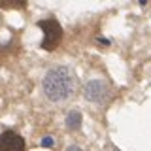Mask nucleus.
I'll return each instance as SVG.
<instances>
[{"label":"nucleus","mask_w":151,"mask_h":151,"mask_svg":"<svg viewBox=\"0 0 151 151\" xmlns=\"http://www.w3.org/2000/svg\"><path fill=\"white\" fill-rule=\"evenodd\" d=\"M42 93L49 102H55V104L66 102L76 93V76L72 74V70L64 68V66L51 68L44 76Z\"/></svg>","instance_id":"nucleus-1"},{"label":"nucleus","mask_w":151,"mask_h":151,"mask_svg":"<svg viewBox=\"0 0 151 151\" xmlns=\"http://www.w3.org/2000/svg\"><path fill=\"white\" fill-rule=\"evenodd\" d=\"M38 27L44 30V40H42V47L45 51H53L59 42L63 40V27L55 19H42L38 21Z\"/></svg>","instance_id":"nucleus-2"},{"label":"nucleus","mask_w":151,"mask_h":151,"mask_svg":"<svg viewBox=\"0 0 151 151\" xmlns=\"http://www.w3.org/2000/svg\"><path fill=\"white\" fill-rule=\"evenodd\" d=\"M85 98H87L89 102H94V104H102L108 100V96H110V87H108L104 81H98V79H94V81H89L87 87H85Z\"/></svg>","instance_id":"nucleus-3"},{"label":"nucleus","mask_w":151,"mask_h":151,"mask_svg":"<svg viewBox=\"0 0 151 151\" xmlns=\"http://www.w3.org/2000/svg\"><path fill=\"white\" fill-rule=\"evenodd\" d=\"M0 151H25V140L13 130H4L0 134Z\"/></svg>","instance_id":"nucleus-4"},{"label":"nucleus","mask_w":151,"mask_h":151,"mask_svg":"<svg viewBox=\"0 0 151 151\" xmlns=\"http://www.w3.org/2000/svg\"><path fill=\"white\" fill-rule=\"evenodd\" d=\"M2 9H23L27 8V0H0Z\"/></svg>","instance_id":"nucleus-5"},{"label":"nucleus","mask_w":151,"mask_h":151,"mask_svg":"<svg viewBox=\"0 0 151 151\" xmlns=\"http://www.w3.org/2000/svg\"><path fill=\"white\" fill-rule=\"evenodd\" d=\"M79 123H81V115H79V111H70L68 117H66V125H68V129H79Z\"/></svg>","instance_id":"nucleus-6"},{"label":"nucleus","mask_w":151,"mask_h":151,"mask_svg":"<svg viewBox=\"0 0 151 151\" xmlns=\"http://www.w3.org/2000/svg\"><path fill=\"white\" fill-rule=\"evenodd\" d=\"M68 151H81L79 147H76V145H72V147H68Z\"/></svg>","instance_id":"nucleus-7"},{"label":"nucleus","mask_w":151,"mask_h":151,"mask_svg":"<svg viewBox=\"0 0 151 151\" xmlns=\"http://www.w3.org/2000/svg\"><path fill=\"white\" fill-rule=\"evenodd\" d=\"M111 151H119V149H111Z\"/></svg>","instance_id":"nucleus-8"}]
</instances>
